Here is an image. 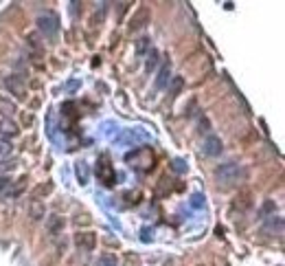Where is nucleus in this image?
<instances>
[{"instance_id": "nucleus-1", "label": "nucleus", "mask_w": 285, "mask_h": 266, "mask_svg": "<svg viewBox=\"0 0 285 266\" xmlns=\"http://www.w3.org/2000/svg\"><path fill=\"white\" fill-rule=\"evenodd\" d=\"M215 178L222 185H235V183H243L248 178V170L239 163H224L215 170Z\"/></svg>"}, {"instance_id": "nucleus-2", "label": "nucleus", "mask_w": 285, "mask_h": 266, "mask_svg": "<svg viewBox=\"0 0 285 266\" xmlns=\"http://www.w3.org/2000/svg\"><path fill=\"white\" fill-rule=\"evenodd\" d=\"M38 29L42 31L47 38H55L59 31V18L55 13H44L38 18Z\"/></svg>"}, {"instance_id": "nucleus-3", "label": "nucleus", "mask_w": 285, "mask_h": 266, "mask_svg": "<svg viewBox=\"0 0 285 266\" xmlns=\"http://www.w3.org/2000/svg\"><path fill=\"white\" fill-rule=\"evenodd\" d=\"M4 88H7L11 95H16L18 99H24V97H27V88H24V81L20 75H9V77H4Z\"/></svg>"}, {"instance_id": "nucleus-4", "label": "nucleus", "mask_w": 285, "mask_h": 266, "mask_svg": "<svg viewBox=\"0 0 285 266\" xmlns=\"http://www.w3.org/2000/svg\"><path fill=\"white\" fill-rule=\"evenodd\" d=\"M147 139H149V134L142 132L141 128H136V130H123V134L116 136V143H141Z\"/></svg>"}, {"instance_id": "nucleus-5", "label": "nucleus", "mask_w": 285, "mask_h": 266, "mask_svg": "<svg viewBox=\"0 0 285 266\" xmlns=\"http://www.w3.org/2000/svg\"><path fill=\"white\" fill-rule=\"evenodd\" d=\"M204 154L206 156H217V154H222V150H224V143L220 136H215V134H211V136H206L204 139Z\"/></svg>"}, {"instance_id": "nucleus-6", "label": "nucleus", "mask_w": 285, "mask_h": 266, "mask_svg": "<svg viewBox=\"0 0 285 266\" xmlns=\"http://www.w3.org/2000/svg\"><path fill=\"white\" fill-rule=\"evenodd\" d=\"M75 242H77V247H79V249H84V251H95V247H96V235H95V233H90V231H86V233H77Z\"/></svg>"}, {"instance_id": "nucleus-7", "label": "nucleus", "mask_w": 285, "mask_h": 266, "mask_svg": "<svg viewBox=\"0 0 285 266\" xmlns=\"http://www.w3.org/2000/svg\"><path fill=\"white\" fill-rule=\"evenodd\" d=\"M169 79H171V64L165 62V64L160 66V70H158V77H156V88H158V90L167 88Z\"/></svg>"}, {"instance_id": "nucleus-8", "label": "nucleus", "mask_w": 285, "mask_h": 266, "mask_svg": "<svg viewBox=\"0 0 285 266\" xmlns=\"http://www.w3.org/2000/svg\"><path fill=\"white\" fill-rule=\"evenodd\" d=\"M0 134H4V136H18L20 134V126L13 119H0Z\"/></svg>"}, {"instance_id": "nucleus-9", "label": "nucleus", "mask_w": 285, "mask_h": 266, "mask_svg": "<svg viewBox=\"0 0 285 266\" xmlns=\"http://www.w3.org/2000/svg\"><path fill=\"white\" fill-rule=\"evenodd\" d=\"M18 106L13 104L11 99H4V97H0V115H2V119H11L13 115H16Z\"/></svg>"}, {"instance_id": "nucleus-10", "label": "nucleus", "mask_w": 285, "mask_h": 266, "mask_svg": "<svg viewBox=\"0 0 285 266\" xmlns=\"http://www.w3.org/2000/svg\"><path fill=\"white\" fill-rule=\"evenodd\" d=\"M96 174L103 178L105 185H114V172H112V167L108 165V163H99V170H96Z\"/></svg>"}, {"instance_id": "nucleus-11", "label": "nucleus", "mask_w": 285, "mask_h": 266, "mask_svg": "<svg viewBox=\"0 0 285 266\" xmlns=\"http://www.w3.org/2000/svg\"><path fill=\"white\" fill-rule=\"evenodd\" d=\"M147 20H149V11H147V7H141L139 11H136V16L132 18V29H141V27H145Z\"/></svg>"}, {"instance_id": "nucleus-12", "label": "nucleus", "mask_w": 285, "mask_h": 266, "mask_svg": "<svg viewBox=\"0 0 285 266\" xmlns=\"http://www.w3.org/2000/svg\"><path fill=\"white\" fill-rule=\"evenodd\" d=\"M75 172H77V178H79L81 185H86V183H88V178H90V170H88V165H86L84 161H79V163H77V167H75Z\"/></svg>"}, {"instance_id": "nucleus-13", "label": "nucleus", "mask_w": 285, "mask_h": 266, "mask_svg": "<svg viewBox=\"0 0 285 266\" xmlns=\"http://www.w3.org/2000/svg\"><path fill=\"white\" fill-rule=\"evenodd\" d=\"M62 229H64V218H59V216H50L48 218V231L50 233L57 235Z\"/></svg>"}, {"instance_id": "nucleus-14", "label": "nucleus", "mask_w": 285, "mask_h": 266, "mask_svg": "<svg viewBox=\"0 0 285 266\" xmlns=\"http://www.w3.org/2000/svg\"><path fill=\"white\" fill-rule=\"evenodd\" d=\"M11 150H13L11 141H9V139H0V158L9 156V154H11Z\"/></svg>"}, {"instance_id": "nucleus-15", "label": "nucleus", "mask_w": 285, "mask_h": 266, "mask_svg": "<svg viewBox=\"0 0 285 266\" xmlns=\"http://www.w3.org/2000/svg\"><path fill=\"white\" fill-rule=\"evenodd\" d=\"M151 49V42H149V38H141L139 42H136V53L142 55L145 51H149Z\"/></svg>"}, {"instance_id": "nucleus-16", "label": "nucleus", "mask_w": 285, "mask_h": 266, "mask_svg": "<svg viewBox=\"0 0 285 266\" xmlns=\"http://www.w3.org/2000/svg\"><path fill=\"white\" fill-rule=\"evenodd\" d=\"M158 66V51L156 49H149V60H147V70L156 68Z\"/></svg>"}, {"instance_id": "nucleus-17", "label": "nucleus", "mask_w": 285, "mask_h": 266, "mask_svg": "<svg viewBox=\"0 0 285 266\" xmlns=\"http://www.w3.org/2000/svg\"><path fill=\"white\" fill-rule=\"evenodd\" d=\"M99 266H116V258L112 253H105L99 258Z\"/></svg>"}, {"instance_id": "nucleus-18", "label": "nucleus", "mask_w": 285, "mask_h": 266, "mask_svg": "<svg viewBox=\"0 0 285 266\" xmlns=\"http://www.w3.org/2000/svg\"><path fill=\"white\" fill-rule=\"evenodd\" d=\"M204 200H206V198L202 196V194H193V196H191V207L193 209H202V207H204Z\"/></svg>"}, {"instance_id": "nucleus-19", "label": "nucleus", "mask_w": 285, "mask_h": 266, "mask_svg": "<svg viewBox=\"0 0 285 266\" xmlns=\"http://www.w3.org/2000/svg\"><path fill=\"white\" fill-rule=\"evenodd\" d=\"M42 204H40V200H33V204H31V216H33V220H40L42 218Z\"/></svg>"}, {"instance_id": "nucleus-20", "label": "nucleus", "mask_w": 285, "mask_h": 266, "mask_svg": "<svg viewBox=\"0 0 285 266\" xmlns=\"http://www.w3.org/2000/svg\"><path fill=\"white\" fill-rule=\"evenodd\" d=\"M11 170H16V163L13 161H0V174L11 172Z\"/></svg>"}, {"instance_id": "nucleus-21", "label": "nucleus", "mask_w": 285, "mask_h": 266, "mask_svg": "<svg viewBox=\"0 0 285 266\" xmlns=\"http://www.w3.org/2000/svg\"><path fill=\"white\" fill-rule=\"evenodd\" d=\"M274 209H277V207H274V202H272V200H268V202L261 207V216H268V213H274Z\"/></svg>"}, {"instance_id": "nucleus-22", "label": "nucleus", "mask_w": 285, "mask_h": 266, "mask_svg": "<svg viewBox=\"0 0 285 266\" xmlns=\"http://www.w3.org/2000/svg\"><path fill=\"white\" fill-rule=\"evenodd\" d=\"M9 185H11V181H9V178L7 176H0V194H2L4 192V189H7Z\"/></svg>"}, {"instance_id": "nucleus-23", "label": "nucleus", "mask_w": 285, "mask_h": 266, "mask_svg": "<svg viewBox=\"0 0 285 266\" xmlns=\"http://www.w3.org/2000/svg\"><path fill=\"white\" fill-rule=\"evenodd\" d=\"M141 235H142V242H151V235H154V231H149V229H142Z\"/></svg>"}, {"instance_id": "nucleus-24", "label": "nucleus", "mask_w": 285, "mask_h": 266, "mask_svg": "<svg viewBox=\"0 0 285 266\" xmlns=\"http://www.w3.org/2000/svg\"><path fill=\"white\" fill-rule=\"evenodd\" d=\"M182 170H185V163H182V161H176V172H182Z\"/></svg>"}]
</instances>
